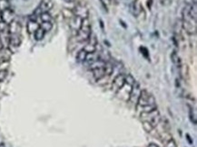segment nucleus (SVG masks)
I'll use <instances>...</instances> for the list:
<instances>
[{"label":"nucleus","mask_w":197,"mask_h":147,"mask_svg":"<svg viewBox=\"0 0 197 147\" xmlns=\"http://www.w3.org/2000/svg\"><path fill=\"white\" fill-rule=\"evenodd\" d=\"M91 34H92L91 23H90L88 18L82 20L81 26H80L79 30L77 31V34H76V40L78 42H87Z\"/></svg>","instance_id":"nucleus-1"},{"label":"nucleus","mask_w":197,"mask_h":147,"mask_svg":"<svg viewBox=\"0 0 197 147\" xmlns=\"http://www.w3.org/2000/svg\"><path fill=\"white\" fill-rule=\"evenodd\" d=\"M150 105H156V101L155 97L153 96L151 93H149L146 89L141 90L139 99L136 104V108H140L145 106H150Z\"/></svg>","instance_id":"nucleus-2"},{"label":"nucleus","mask_w":197,"mask_h":147,"mask_svg":"<svg viewBox=\"0 0 197 147\" xmlns=\"http://www.w3.org/2000/svg\"><path fill=\"white\" fill-rule=\"evenodd\" d=\"M132 88L133 86H131L130 84L128 83H124V86L116 93L117 95V97H119L120 99L124 100V101H128L129 99V97H130V94H131V91H132Z\"/></svg>","instance_id":"nucleus-3"},{"label":"nucleus","mask_w":197,"mask_h":147,"mask_svg":"<svg viewBox=\"0 0 197 147\" xmlns=\"http://www.w3.org/2000/svg\"><path fill=\"white\" fill-rule=\"evenodd\" d=\"M75 16H77L79 17L81 20H84V19H87L89 16V11L87 9V7L84 5H77L74 7V9L72 10Z\"/></svg>","instance_id":"nucleus-4"},{"label":"nucleus","mask_w":197,"mask_h":147,"mask_svg":"<svg viewBox=\"0 0 197 147\" xmlns=\"http://www.w3.org/2000/svg\"><path fill=\"white\" fill-rule=\"evenodd\" d=\"M141 90H142V88H140V85L137 82H136L135 85L132 88V91H131L129 99H128L127 102H129L131 104H134V105L136 106L138 99H139V96H140V93H141Z\"/></svg>","instance_id":"nucleus-5"},{"label":"nucleus","mask_w":197,"mask_h":147,"mask_svg":"<svg viewBox=\"0 0 197 147\" xmlns=\"http://www.w3.org/2000/svg\"><path fill=\"white\" fill-rule=\"evenodd\" d=\"M125 83V75L124 74H118L112 82V90L116 93Z\"/></svg>","instance_id":"nucleus-6"},{"label":"nucleus","mask_w":197,"mask_h":147,"mask_svg":"<svg viewBox=\"0 0 197 147\" xmlns=\"http://www.w3.org/2000/svg\"><path fill=\"white\" fill-rule=\"evenodd\" d=\"M1 18L3 22L9 24L12 21L15 20V14L11 8H7L1 12Z\"/></svg>","instance_id":"nucleus-7"},{"label":"nucleus","mask_w":197,"mask_h":147,"mask_svg":"<svg viewBox=\"0 0 197 147\" xmlns=\"http://www.w3.org/2000/svg\"><path fill=\"white\" fill-rule=\"evenodd\" d=\"M53 7V3L50 1V0H43L42 3L40 4L39 7L37 8L36 14H39V15L42 14V13H46V12H48L51 8Z\"/></svg>","instance_id":"nucleus-8"},{"label":"nucleus","mask_w":197,"mask_h":147,"mask_svg":"<svg viewBox=\"0 0 197 147\" xmlns=\"http://www.w3.org/2000/svg\"><path fill=\"white\" fill-rule=\"evenodd\" d=\"M159 112L157 109H155L151 112H148V113H141V120L142 122H151L153 119H154L156 116H159Z\"/></svg>","instance_id":"nucleus-9"},{"label":"nucleus","mask_w":197,"mask_h":147,"mask_svg":"<svg viewBox=\"0 0 197 147\" xmlns=\"http://www.w3.org/2000/svg\"><path fill=\"white\" fill-rule=\"evenodd\" d=\"M21 31V26L16 21H12L8 24V32L10 34H19Z\"/></svg>","instance_id":"nucleus-10"},{"label":"nucleus","mask_w":197,"mask_h":147,"mask_svg":"<svg viewBox=\"0 0 197 147\" xmlns=\"http://www.w3.org/2000/svg\"><path fill=\"white\" fill-rule=\"evenodd\" d=\"M12 56V52L9 48H2L0 50V61H10Z\"/></svg>","instance_id":"nucleus-11"},{"label":"nucleus","mask_w":197,"mask_h":147,"mask_svg":"<svg viewBox=\"0 0 197 147\" xmlns=\"http://www.w3.org/2000/svg\"><path fill=\"white\" fill-rule=\"evenodd\" d=\"M93 71V76L96 80H101L102 79L106 77L105 70H104V66L101 68H97L92 70Z\"/></svg>","instance_id":"nucleus-12"},{"label":"nucleus","mask_w":197,"mask_h":147,"mask_svg":"<svg viewBox=\"0 0 197 147\" xmlns=\"http://www.w3.org/2000/svg\"><path fill=\"white\" fill-rule=\"evenodd\" d=\"M81 23H82V20L79 17L74 16L73 18L70 19V26L74 31L77 32L81 26Z\"/></svg>","instance_id":"nucleus-13"},{"label":"nucleus","mask_w":197,"mask_h":147,"mask_svg":"<svg viewBox=\"0 0 197 147\" xmlns=\"http://www.w3.org/2000/svg\"><path fill=\"white\" fill-rule=\"evenodd\" d=\"M21 44V37L19 34H10L9 46L18 47Z\"/></svg>","instance_id":"nucleus-14"},{"label":"nucleus","mask_w":197,"mask_h":147,"mask_svg":"<svg viewBox=\"0 0 197 147\" xmlns=\"http://www.w3.org/2000/svg\"><path fill=\"white\" fill-rule=\"evenodd\" d=\"M159 138H160V141H161L164 144H165L166 143H168L170 140L173 139V138H172V135H171V134L169 133L168 130H165V131L161 132V133L159 134Z\"/></svg>","instance_id":"nucleus-15"},{"label":"nucleus","mask_w":197,"mask_h":147,"mask_svg":"<svg viewBox=\"0 0 197 147\" xmlns=\"http://www.w3.org/2000/svg\"><path fill=\"white\" fill-rule=\"evenodd\" d=\"M171 60H172L173 63L176 65L178 69L181 67V65H182V61H181L180 56L178 55V53H177L176 51L172 53V54H171Z\"/></svg>","instance_id":"nucleus-16"},{"label":"nucleus","mask_w":197,"mask_h":147,"mask_svg":"<svg viewBox=\"0 0 197 147\" xmlns=\"http://www.w3.org/2000/svg\"><path fill=\"white\" fill-rule=\"evenodd\" d=\"M39 27H40V24H38L36 21L30 20L27 23V31L29 34H34Z\"/></svg>","instance_id":"nucleus-17"},{"label":"nucleus","mask_w":197,"mask_h":147,"mask_svg":"<svg viewBox=\"0 0 197 147\" xmlns=\"http://www.w3.org/2000/svg\"><path fill=\"white\" fill-rule=\"evenodd\" d=\"M141 9H143V7H141L140 3L138 2V0H136L134 1L133 5H132V10H133V14L135 15H138L141 12Z\"/></svg>","instance_id":"nucleus-18"},{"label":"nucleus","mask_w":197,"mask_h":147,"mask_svg":"<svg viewBox=\"0 0 197 147\" xmlns=\"http://www.w3.org/2000/svg\"><path fill=\"white\" fill-rule=\"evenodd\" d=\"M84 50L87 53H96V45L92 43V42H88L84 47Z\"/></svg>","instance_id":"nucleus-19"},{"label":"nucleus","mask_w":197,"mask_h":147,"mask_svg":"<svg viewBox=\"0 0 197 147\" xmlns=\"http://www.w3.org/2000/svg\"><path fill=\"white\" fill-rule=\"evenodd\" d=\"M87 53L84 49H82V50H80L76 55V60L79 61V62H84L85 60H86V57H87Z\"/></svg>","instance_id":"nucleus-20"},{"label":"nucleus","mask_w":197,"mask_h":147,"mask_svg":"<svg viewBox=\"0 0 197 147\" xmlns=\"http://www.w3.org/2000/svg\"><path fill=\"white\" fill-rule=\"evenodd\" d=\"M45 34H46V32L44 31L41 27H39L35 33H34V36H35V39L36 41H41L44 37H45Z\"/></svg>","instance_id":"nucleus-21"},{"label":"nucleus","mask_w":197,"mask_h":147,"mask_svg":"<svg viewBox=\"0 0 197 147\" xmlns=\"http://www.w3.org/2000/svg\"><path fill=\"white\" fill-rule=\"evenodd\" d=\"M105 65V61L102 59H99L97 61H96L95 62L91 63L90 64V69H97V68H101V67H104Z\"/></svg>","instance_id":"nucleus-22"},{"label":"nucleus","mask_w":197,"mask_h":147,"mask_svg":"<svg viewBox=\"0 0 197 147\" xmlns=\"http://www.w3.org/2000/svg\"><path fill=\"white\" fill-rule=\"evenodd\" d=\"M104 70H105V74L106 76H110L113 71H114V65L111 63V62H105V65H104Z\"/></svg>","instance_id":"nucleus-23"},{"label":"nucleus","mask_w":197,"mask_h":147,"mask_svg":"<svg viewBox=\"0 0 197 147\" xmlns=\"http://www.w3.org/2000/svg\"><path fill=\"white\" fill-rule=\"evenodd\" d=\"M40 27L47 33V32H49L52 29L53 23L51 22H42V23L40 24Z\"/></svg>","instance_id":"nucleus-24"},{"label":"nucleus","mask_w":197,"mask_h":147,"mask_svg":"<svg viewBox=\"0 0 197 147\" xmlns=\"http://www.w3.org/2000/svg\"><path fill=\"white\" fill-rule=\"evenodd\" d=\"M62 14H63V15H64V18L69 19V20L75 16V15H74L73 11H72V10H70V9H68V8H64V9L62 10Z\"/></svg>","instance_id":"nucleus-25"},{"label":"nucleus","mask_w":197,"mask_h":147,"mask_svg":"<svg viewBox=\"0 0 197 147\" xmlns=\"http://www.w3.org/2000/svg\"><path fill=\"white\" fill-rule=\"evenodd\" d=\"M179 69H180V73H181V76L184 78V79H185V78H187L188 77V75H189V69H188V67L186 66V65H181V67L179 68Z\"/></svg>","instance_id":"nucleus-26"},{"label":"nucleus","mask_w":197,"mask_h":147,"mask_svg":"<svg viewBox=\"0 0 197 147\" xmlns=\"http://www.w3.org/2000/svg\"><path fill=\"white\" fill-rule=\"evenodd\" d=\"M7 8H10L9 0H0V12H2Z\"/></svg>","instance_id":"nucleus-27"},{"label":"nucleus","mask_w":197,"mask_h":147,"mask_svg":"<svg viewBox=\"0 0 197 147\" xmlns=\"http://www.w3.org/2000/svg\"><path fill=\"white\" fill-rule=\"evenodd\" d=\"M40 19L42 20V22H51L52 16L48 12H46V13H42L40 15Z\"/></svg>","instance_id":"nucleus-28"},{"label":"nucleus","mask_w":197,"mask_h":147,"mask_svg":"<svg viewBox=\"0 0 197 147\" xmlns=\"http://www.w3.org/2000/svg\"><path fill=\"white\" fill-rule=\"evenodd\" d=\"M143 127L148 133H151L153 130H154V127H152V125L149 123V122H143Z\"/></svg>","instance_id":"nucleus-29"},{"label":"nucleus","mask_w":197,"mask_h":147,"mask_svg":"<svg viewBox=\"0 0 197 147\" xmlns=\"http://www.w3.org/2000/svg\"><path fill=\"white\" fill-rule=\"evenodd\" d=\"M125 82H126V83H128V84H130L131 86H134V85H135V83H136V81L135 78H134L132 75L128 74L127 76H125Z\"/></svg>","instance_id":"nucleus-30"},{"label":"nucleus","mask_w":197,"mask_h":147,"mask_svg":"<svg viewBox=\"0 0 197 147\" xmlns=\"http://www.w3.org/2000/svg\"><path fill=\"white\" fill-rule=\"evenodd\" d=\"M9 67V61H0V70H7Z\"/></svg>","instance_id":"nucleus-31"},{"label":"nucleus","mask_w":197,"mask_h":147,"mask_svg":"<svg viewBox=\"0 0 197 147\" xmlns=\"http://www.w3.org/2000/svg\"><path fill=\"white\" fill-rule=\"evenodd\" d=\"M7 74H8L7 70H0V82H3L7 79Z\"/></svg>","instance_id":"nucleus-32"},{"label":"nucleus","mask_w":197,"mask_h":147,"mask_svg":"<svg viewBox=\"0 0 197 147\" xmlns=\"http://www.w3.org/2000/svg\"><path fill=\"white\" fill-rule=\"evenodd\" d=\"M164 145H165L164 147H177L176 143V141H174L173 139L170 140V141H169L168 143H166Z\"/></svg>","instance_id":"nucleus-33"},{"label":"nucleus","mask_w":197,"mask_h":147,"mask_svg":"<svg viewBox=\"0 0 197 147\" xmlns=\"http://www.w3.org/2000/svg\"><path fill=\"white\" fill-rule=\"evenodd\" d=\"M190 118H191L192 122L193 123V125H196V117H195V115H193L192 113V111H190Z\"/></svg>","instance_id":"nucleus-34"},{"label":"nucleus","mask_w":197,"mask_h":147,"mask_svg":"<svg viewBox=\"0 0 197 147\" xmlns=\"http://www.w3.org/2000/svg\"><path fill=\"white\" fill-rule=\"evenodd\" d=\"M141 50H143V51H144V53H144V55L145 57H148V54H147V50H146V49H145V48H141Z\"/></svg>","instance_id":"nucleus-35"},{"label":"nucleus","mask_w":197,"mask_h":147,"mask_svg":"<svg viewBox=\"0 0 197 147\" xmlns=\"http://www.w3.org/2000/svg\"><path fill=\"white\" fill-rule=\"evenodd\" d=\"M147 147H159V146H158L157 144L154 143H149Z\"/></svg>","instance_id":"nucleus-36"},{"label":"nucleus","mask_w":197,"mask_h":147,"mask_svg":"<svg viewBox=\"0 0 197 147\" xmlns=\"http://www.w3.org/2000/svg\"><path fill=\"white\" fill-rule=\"evenodd\" d=\"M64 1H67V2H74V1H76V0H64Z\"/></svg>","instance_id":"nucleus-37"},{"label":"nucleus","mask_w":197,"mask_h":147,"mask_svg":"<svg viewBox=\"0 0 197 147\" xmlns=\"http://www.w3.org/2000/svg\"><path fill=\"white\" fill-rule=\"evenodd\" d=\"M0 147H6V145L4 143H0Z\"/></svg>","instance_id":"nucleus-38"},{"label":"nucleus","mask_w":197,"mask_h":147,"mask_svg":"<svg viewBox=\"0 0 197 147\" xmlns=\"http://www.w3.org/2000/svg\"><path fill=\"white\" fill-rule=\"evenodd\" d=\"M2 21V18H1V12H0V22Z\"/></svg>","instance_id":"nucleus-39"}]
</instances>
